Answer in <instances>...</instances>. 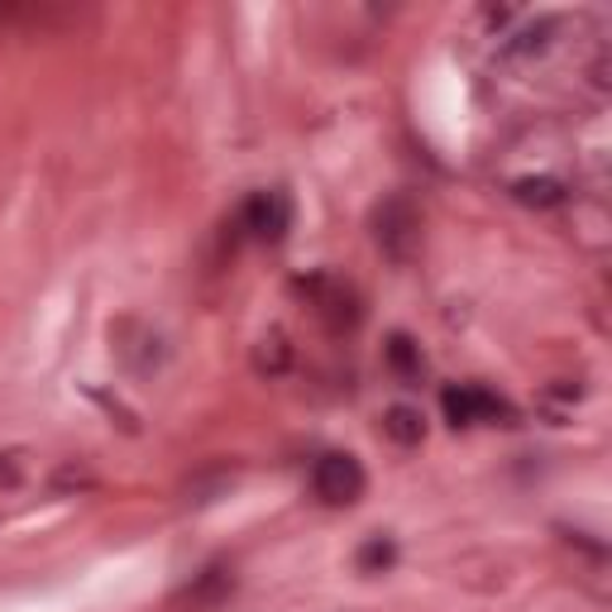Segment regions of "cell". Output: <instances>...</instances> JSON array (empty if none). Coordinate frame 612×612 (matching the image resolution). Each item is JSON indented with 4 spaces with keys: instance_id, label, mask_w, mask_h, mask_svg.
Returning <instances> with one entry per match:
<instances>
[{
    "instance_id": "cell-11",
    "label": "cell",
    "mask_w": 612,
    "mask_h": 612,
    "mask_svg": "<svg viewBox=\"0 0 612 612\" xmlns=\"http://www.w3.org/2000/svg\"><path fill=\"white\" fill-rule=\"evenodd\" d=\"M53 493H86V488H96V473H91L86 465H76V459H68V465L53 469Z\"/></svg>"
},
{
    "instance_id": "cell-5",
    "label": "cell",
    "mask_w": 612,
    "mask_h": 612,
    "mask_svg": "<svg viewBox=\"0 0 612 612\" xmlns=\"http://www.w3.org/2000/svg\"><path fill=\"white\" fill-rule=\"evenodd\" d=\"M287 225H293V202L283 192H254L239 211V230H249L264 244H278L287 235Z\"/></svg>"
},
{
    "instance_id": "cell-10",
    "label": "cell",
    "mask_w": 612,
    "mask_h": 612,
    "mask_svg": "<svg viewBox=\"0 0 612 612\" xmlns=\"http://www.w3.org/2000/svg\"><path fill=\"white\" fill-rule=\"evenodd\" d=\"M512 196L522 206H560L564 202V182H555V177H522V182H512Z\"/></svg>"
},
{
    "instance_id": "cell-8",
    "label": "cell",
    "mask_w": 612,
    "mask_h": 612,
    "mask_svg": "<svg viewBox=\"0 0 612 612\" xmlns=\"http://www.w3.org/2000/svg\"><path fill=\"white\" fill-rule=\"evenodd\" d=\"M293 355H297V349L287 345V335H283V330H273V335H264V340L254 345V374H264V378H283L287 369H293Z\"/></svg>"
},
{
    "instance_id": "cell-1",
    "label": "cell",
    "mask_w": 612,
    "mask_h": 612,
    "mask_svg": "<svg viewBox=\"0 0 612 612\" xmlns=\"http://www.w3.org/2000/svg\"><path fill=\"white\" fill-rule=\"evenodd\" d=\"M369 235H374V249L388 258L392 268H407L417 264L421 254V239H426V221H421V206L411 196L392 192L369 211Z\"/></svg>"
},
{
    "instance_id": "cell-2",
    "label": "cell",
    "mask_w": 612,
    "mask_h": 612,
    "mask_svg": "<svg viewBox=\"0 0 612 612\" xmlns=\"http://www.w3.org/2000/svg\"><path fill=\"white\" fill-rule=\"evenodd\" d=\"M293 293L306 297V306L320 316V326L330 335H349L359 330L364 320V297L349 287L345 278H335V273H312V278H297Z\"/></svg>"
},
{
    "instance_id": "cell-13",
    "label": "cell",
    "mask_w": 612,
    "mask_h": 612,
    "mask_svg": "<svg viewBox=\"0 0 612 612\" xmlns=\"http://www.w3.org/2000/svg\"><path fill=\"white\" fill-rule=\"evenodd\" d=\"M440 407H446L450 426H473V382L469 388H446L440 392Z\"/></svg>"
},
{
    "instance_id": "cell-14",
    "label": "cell",
    "mask_w": 612,
    "mask_h": 612,
    "mask_svg": "<svg viewBox=\"0 0 612 612\" xmlns=\"http://www.w3.org/2000/svg\"><path fill=\"white\" fill-rule=\"evenodd\" d=\"M20 450H10V455H0V483H6V488H14V483H20L24 479V465H20Z\"/></svg>"
},
{
    "instance_id": "cell-3",
    "label": "cell",
    "mask_w": 612,
    "mask_h": 612,
    "mask_svg": "<svg viewBox=\"0 0 612 612\" xmlns=\"http://www.w3.org/2000/svg\"><path fill=\"white\" fill-rule=\"evenodd\" d=\"M312 488H316V498L326 502V508H355V502L364 498V488H369V473H364V465L355 455L330 450V455L316 459Z\"/></svg>"
},
{
    "instance_id": "cell-7",
    "label": "cell",
    "mask_w": 612,
    "mask_h": 612,
    "mask_svg": "<svg viewBox=\"0 0 612 612\" xmlns=\"http://www.w3.org/2000/svg\"><path fill=\"white\" fill-rule=\"evenodd\" d=\"M382 436L392 440V446H402V450H417L421 440H426V417L417 407H407V402H397L382 411Z\"/></svg>"
},
{
    "instance_id": "cell-9",
    "label": "cell",
    "mask_w": 612,
    "mask_h": 612,
    "mask_svg": "<svg viewBox=\"0 0 612 612\" xmlns=\"http://www.w3.org/2000/svg\"><path fill=\"white\" fill-rule=\"evenodd\" d=\"M388 369L397 374L411 388V382H421V374H426V359H421V345L411 340V335H388Z\"/></svg>"
},
{
    "instance_id": "cell-6",
    "label": "cell",
    "mask_w": 612,
    "mask_h": 612,
    "mask_svg": "<svg viewBox=\"0 0 612 612\" xmlns=\"http://www.w3.org/2000/svg\"><path fill=\"white\" fill-rule=\"evenodd\" d=\"M115 355L125 359V369L130 374H159V364H163V340H159V330L144 326V320H120L115 326Z\"/></svg>"
},
{
    "instance_id": "cell-12",
    "label": "cell",
    "mask_w": 612,
    "mask_h": 612,
    "mask_svg": "<svg viewBox=\"0 0 612 612\" xmlns=\"http://www.w3.org/2000/svg\"><path fill=\"white\" fill-rule=\"evenodd\" d=\"M392 560H397V545L388 541V536H369V541L359 545V570L364 574H382Z\"/></svg>"
},
{
    "instance_id": "cell-4",
    "label": "cell",
    "mask_w": 612,
    "mask_h": 612,
    "mask_svg": "<svg viewBox=\"0 0 612 612\" xmlns=\"http://www.w3.org/2000/svg\"><path fill=\"white\" fill-rule=\"evenodd\" d=\"M235 570H230V564H206L202 574H192L187 584H182L177 593H173V612H216V608H225L230 599H235Z\"/></svg>"
}]
</instances>
